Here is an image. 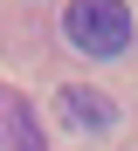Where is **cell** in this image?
<instances>
[{
	"label": "cell",
	"instance_id": "obj_2",
	"mask_svg": "<svg viewBox=\"0 0 138 151\" xmlns=\"http://www.w3.org/2000/svg\"><path fill=\"white\" fill-rule=\"evenodd\" d=\"M55 117H62L69 137H110V131H118V103H110L104 89H90V83H62Z\"/></svg>",
	"mask_w": 138,
	"mask_h": 151
},
{
	"label": "cell",
	"instance_id": "obj_1",
	"mask_svg": "<svg viewBox=\"0 0 138 151\" xmlns=\"http://www.w3.org/2000/svg\"><path fill=\"white\" fill-rule=\"evenodd\" d=\"M62 35H69V48L110 62V55H124V48H131V7H124V0H69Z\"/></svg>",
	"mask_w": 138,
	"mask_h": 151
}]
</instances>
